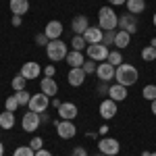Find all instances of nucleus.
Returning <instances> with one entry per match:
<instances>
[{"instance_id": "4468645a", "label": "nucleus", "mask_w": 156, "mask_h": 156, "mask_svg": "<svg viewBox=\"0 0 156 156\" xmlns=\"http://www.w3.org/2000/svg\"><path fill=\"white\" fill-rule=\"evenodd\" d=\"M87 27H90V21H87V17H85V15H77V17H73V19H71V31H73V36H83Z\"/></svg>"}, {"instance_id": "de8ad7c7", "label": "nucleus", "mask_w": 156, "mask_h": 156, "mask_svg": "<svg viewBox=\"0 0 156 156\" xmlns=\"http://www.w3.org/2000/svg\"><path fill=\"white\" fill-rule=\"evenodd\" d=\"M85 135H87L90 140H96V137H98V133H96V131H87V133H85Z\"/></svg>"}, {"instance_id": "8fccbe9b", "label": "nucleus", "mask_w": 156, "mask_h": 156, "mask_svg": "<svg viewBox=\"0 0 156 156\" xmlns=\"http://www.w3.org/2000/svg\"><path fill=\"white\" fill-rule=\"evenodd\" d=\"M150 46H154V48H156V37H152V40H150Z\"/></svg>"}, {"instance_id": "aec40b11", "label": "nucleus", "mask_w": 156, "mask_h": 156, "mask_svg": "<svg viewBox=\"0 0 156 156\" xmlns=\"http://www.w3.org/2000/svg\"><path fill=\"white\" fill-rule=\"evenodd\" d=\"M85 77H87V75L83 73V69H71L69 75H67V81H69V85H73V87H79V85H83Z\"/></svg>"}, {"instance_id": "7ed1b4c3", "label": "nucleus", "mask_w": 156, "mask_h": 156, "mask_svg": "<svg viewBox=\"0 0 156 156\" xmlns=\"http://www.w3.org/2000/svg\"><path fill=\"white\" fill-rule=\"evenodd\" d=\"M67 54H69V46H67L62 40H50V44L46 46V56H48L52 62L65 60Z\"/></svg>"}, {"instance_id": "9b49d317", "label": "nucleus", "mask_w": 156, "mask_h": 156, "mask_svg": "<svg viewBox=\"0 0 156 156\" xmlns=\"http://www.w3.org/2000/svg\"><path fill=\"white\" fill-rule=\"evenodd\" d=\"M115 71H117V67H112L110 62H100L98 65V69H96V75H98V81H112L115 79Z\"/></svg>"}, {"instance_id": "4be33fe9", "label": "nucleus", "mask_w": 156, "mask_h": 156, "mask_svg": "<svg viewBox=\"0 0 156 156\" xmlns=\"http://www.w3.org/2000/svg\"><path fill=\"white\" fill-rule=\"evenodd\" d=\"M9 6H11L12 15H21V17H23L25 12L29 11V0H11Z\"/></svg>"}, {"instance_id": "2f4dec72", "label": "nucleus", "mask_w": 156, "mask_h": 156, "mask_svg": "<svg viewBox=\"0 0 156 156\" xmlns=\"http://www.w3.org/2000/svg\"><path fill=\"white\" fill-rule=\"evenodd\" d=\"M115 36H117V29H108V31H104L102 44H104V46H115Z\"/></svg>"}, {"instance_id": "5701e85b", "label": "nucleus", "mask_w": 156, "mask_h": 156, "mask_svg": "<svg viewBox=\"0 0 156 156\" xmlns=\"http://www.w3.org/2000/svg\"><path fill=\"white\" fill-rule=\"evenodd\" d=\"M125 6H127V11L131 12V15H142L146 11V0H127L125 2Z\"/></svg>"}, {"instance_id": "49530a36", "label": "nucleus", "mask_w": 156, "mask_h": 156, "mask_svg": "<svg viewBox=\"0 0 156 156\" xmlns=\"http://www.w3.org/2000/svg\"><path fill=\"white\" fill-rule=\"evenodd\" d=\"M150 110H152V115L156 117V100H152V102H150Z\"/></svg>"}, {"instance_id": "423d86ee", "label": "nucleus", "mask_w": 156, "mask_h": 156, "mask_svg": "<svg viewBox=\"0 0 156 156\" xmlns=\"http://www.w3.org/2000/svg\"><path fill=\"white\" fill-rule=\"evenodd\" d=\"M85 52H87V58L96 60V62H104V60L108 58V46H104V44H90L87 48H85Z\"/></svg>"}, {"instance_id": "864d4df0", "label": "nucleus", "mask_w": 156, "mask_h": 156, "mask_svg": "<svg viewBox=\"0 0 156 156\" xmlns=\"http://www.w3.org/2000/svg\"><path fill=\"white\" fill-rule=\"evenodd\" d=\"M96 156H106V154H102V152H98V154Z\"/></svg>"}, {"instance_id": "37998d69", "label": "nucleus", "mask_w": 156, "mask_h": 156, "mask_svg": "<svg viewBox=\"0 0 156 156\" xmlns=\"http://www.w3.org/2000/svg\"><path fill=\"white\" fill-rule=\"evenodd\" d=\"M50 104H52V106H54V108H58V106H60V104H62V102H60L58 98L54 96V98H52V100H50Z\"/></svg>"}, {"instance_id": "ea45409f", "label": "nucleus", "mask_w": 156, "mask_h": 156, "mask_svg": "<svg viewBox=\"0 0 156 156\" xmlns=\"http://www.w3.org/2000/svg\"><path fill=\"white\" fill-rule=\"evenodd\" d=\"M21 21H23V17H21V15H12L11 23L15 25V27H19V25H21Z\"/></svg>"}, {"instance_id": "f257e3e1", "label": "nucleus", "mask_w": 156, "mask_h": 156, "mask_svg": "<svg viewBox=\"0 0 156 156\" xmlns=\"http://www.w3.org/2000/svg\"><path fill=\"white\" fill-rule=\"evenodd\" d=\"M115 79H117V83L125 85V87H129V85L137 83V79H140V71L129 65V62H123L117 67V71H115Z\"/></svg>"}, {"instance_id": "dca6fc26", "label": "nucleus", "mask_w": 156, "mask_h": 156, "mask_svg": "<svg viewBox=\"0 0 156 156\" xmlns=\"http://www.w3.org/2000/svg\"><path fill=\"white\" fill-rule=\"evenodd\" d=\"M40 92H44L46 96H56L58 94V83H56V79L54 77H44L42 81H40Z\"/></svg>"}, {"instance_id": "5fc2aeb1", "label": "nucleus", "mask_w": 156, "mask_h": 156, "mask_svg": "<svg viewBox=\"0 0 156 156\" xmlns=\"http://www.w3.org/2000/svg\"><path fill=\"white\" fill-rule=\"evenodd\" d=\"M150 156H156V152H152V154H150Z\"/></svg>"}, {"instance_id": "473e14b6", "label": "nucleus", "mask_w": 156, "mask_h": 156, "mask_svg": "<svg viewBox=\"0 0 156 156\" xmlns=\"http://www.w3.org/2000/svg\"><path fill=\"white\" fill-rule=\"evenodd\" d=\"M81 69H83L85 75H94V73H96V69H98V65H96V60L87 58V60L83 62V67H81Z\"/></svg>"}, {"instance_id": "c03bdc74", "label": "nucleus", "mask_w": 156, "mask_h": 156, "mask_svg": "<svg viewBox=\"0 0 156 156\" xmlns=\"http://www.w3.org/2000/svg\"><path fill=\"white\" fill-rule=\"evenodd\" d=\"M48 121H50V117L46 112H40V123H48Z\"/></svg>"}, {"instance_id": "4c0bfd02", "label": "nucleus", "mask_w": 156, "mask_h": 156, "mask_svg": "<svg viewBox=\"0 0 156 156\" xmlns=\"http://www.w3.org/2000/svg\"><path fill=\"white\" fill-rule=\"evenodd\" d=\"M108 90H110V85H108L106 81H100V83H98V94L106 96V94H108Z\"/></svg>"}, {"instance_id": "f8f14e48", "label": "nucleus", "mask_w": 156, "mask_h": 156, "mask_svg": "<svg viewBox=\"0 0 156 156\" xmlns=\"http://www.w3.org/2000/svg\"><path fill=\"white\" fill-rule=\"evenodd\" d=\"M77 106L73 104V102H62L58 108H56V115H58L62 121H75V117H77Z\"/></svg>"}, {"instance_id": "f03ea898", "label": "nucleus", "mask_w": 156, "mask_h": 156, "mask_svg": "<svg viewBox=\"0 0 156 156\" xmlns=\"http://www.w3.org/2000/svg\"><path fill=\"white\" fill-rule=\"evenodd\" d=\"M98 27L104 29V31L119 27V15L112 11V6H102L98 11Z\"/></svg>"}, {"instance_id": "1a4fd4ad", "label": "nucleus", "mask_w": 156, "mask_h": 156, "mask_svg": "<svg viewBox=\"0 0 156 156\" xmlns=\"http://www.w3.org/2000/svg\"><path fill=\"white\" fill-rule=\"evenodd\" d=\"M21 129L27 131V133H34L36 129H40V115L34 112V110L25 112L23 119H21Z\"/></svg>"}, {"instance_id": "58836bf2", "label": "nucleus", "mask_w": 156, "mask_h": 156, "mask_svg": "<svg viewBox=\"0 0 156 156\" xmlns=\"http://www.w3.org/2000/svg\"><path fill=\"white\" fill-rule=\"evenodd\" d=\"M54 73H56V67L54 65H46L44 67V77H54Z\"/></svg>"}, {"instance_id": "a211bd4d", "label": "nucleus", "mask_w": 156, "mask_h": 156, "mask_svg": "<svg viewBox=\"0 0 156 156\" xmlns=\"http://www.w3.org/2000/svg\"><path fill=\"white\" fill-rule=\"evenodd\" d=\"M67 65H69V69H81L85 62V56L83 52H77V50H71L69 54H67Z\"/></svg>"}, {"instance_id": "20e7f679", "label": "nucleus", "mask_w": 156, "mask_h": 156, "mask_svg": "<svg viewBox=\"0 0 156 156\" xmlns=\"http://www.w3.org/2000/svg\"><path fill=\"white\" fill-rule=\"evenodd\" d=\"M98 152H102V154H106V156H119V152H121L119 140L104 135L102 140H98Z\"/></svg>"}, {"instance_id": "a878e982", "label": "nucleus", "mask_w": 156, "mask_h": 156, "mask_svg": "<svg viewBox=\"0 0 156 156\" xmlns=\"http://www.w3.org/2000/svg\"><path fill=\"white\" fill-rule=\"evenodd\" d=\"M106 62H110L112 67H119V65H123V54H121V50H110L108 52V58H106Z\"/></svg>"}, {"instance_id": "c9c22d12", "label": "nucleus", "mask_w": 156, "mask_h": 156, "mask_svg": "<svg viewBox=\"0 0 156 156\" xmlns=\"http://www.w3.org/2000/svg\"><path fill=\"white\" fill-rule=\"evenodd\" d=\"M36 44H37V46H48V44H50V37L42 31V34H37V36H36Z\"/></svg>"}, {"instance_id": "b1692460", "label": "nucleus", "mask_w": 156, "mask_h": 156, "mask_svg": "<svg viewBox=\"0 0 156 156\" xmlns=\"http://www.w3.org/2000/svg\"><path fill=\"white\" fill-rule=\"evenodd\" d=\"M0 127L2 129H12L15 127V112H11V110L0 112Z\"/></svg>"}, {"instance_id": "0eeeda50", "label": "nucleus", "mask_w": 156, "mask_h": 156, "mask_svg": "<svg viewBox=\"0 0 156 156\" xmlns=\"http://www.w3.org/2000/svg\"><path fill=\"white\" fill-rule=\"evenodd\" d=\"M75 133H77V127L73 121H56V135L60 140H73Z\"/></svg>"}, {"instance_id": "412c9836", "label": "nucleus", "mask_w": 156, "mask_h": 156, "mask_svg": "<svg viewBox=\"0 0 156 156\" xmlns=\"http://www.w3.org/2000/svg\"><path fill=\"white\" fill-rule=\"evenodd\" d=\"M131 44V34L123 31V29H117V36H115V48L117 50H125Z\"/></svg>"}, {"instance_id": "603ef678", "label": "nucleus", "mask_w": 156, "mask_h": 156, "mask_svg": "<svg viewBox=\"0 0 156 156\" xmlns=\"http://www.w3.org/2000/svg\"><path fill=\"white\" fill-rule=\"evenodd\" d=\"M152 23H154V27H156V12H154V17H152Z\"/></svg>"}, {"instance_id": "39448f33", "label": "nucleus", "mask_w": 156, "mask_h": 156, "mask_svg": "<svg viewBox=\"0 0 156 156\" xmlns=\"http://www.w3.org/2000/svg\"><path fill=\"white\" fill-rule=\"evenodd\" d=\"M29 110H34V112H46V108L50 106V96H46L44 92H40V94H34L31 100H29Z\"/></svg>"}, {"instance_id": "ddd939ff", "label": "nucleus", "mask_w": 156, "mask_h": 156, "mask_svg": "<svg viewBox=\"0 0 156 156\" xmlns=\"http://www.w3.org/2000/svg\"><path fill=\"white\" fill-rule=\"evenodd\" d=\"M40 73H42V67H40V62H36V60L23 62V67H21V75H23L27 81H29V79H37Z\"/></svg>"}, {"instance_id": "f704fd0d", "label": "nucleus", "mask_w": 156, "mask_h": 156, "mask_svg": "<svg viewBox=\"0 0 156 156\" xmlns=\"http://www.w3.org/2000/svg\"><path fill=\"white\" fill-rule=\"evenodd\" d=\"M29 146H31V148H34V150H42V146H44V140H42V137H40V135H36V137H31V140H29Z\"/></svg>"}, {"instance_id": "a19ab883", "label": "nucleus", "mask_w": 156, "mask_h": 156, "mask_svg": "<svg viewBox=\"0 0 156 156\" xmlns=\"http://www.w3.org/2000/svg\"><path fill=\"white\" fill-rule=\"evenodd\" d=\"M108 131H110V127H108L106 123H104V125H102V127H100V129H98V133H100V135H102V137H104V135H108Z\"/></svg>"}, {"instance_id": "c85d7f7f", "label": "nucleus", "mask_w": 156, "mask_h": 156, "mask_svg": "<svg viewBox=\"0 0 156 156\" xmlns=\"http://www.w3.org/2000/svg\"><path fill=\"white\" fill-rule=\"evenodd\" d=\"M142 58H144L146 62L156 60V48H154V46H146V48L142 50Z\"/></svg>"}, {"instance_id": "09e8293b", "label": "nucleus", "mask_w": 156, "mask_h": 156, "mask_svg": "<svg viewBox=\"0 0 156 156\" xmlns=\"http://www.w3.org/2000/svg\"><path fill=\"white\" fill-rule=\"evenodd\" d=\"M0 156H4V144L0 142Z\"/></svg>"}, {"instance_id": "79ce46f5", "label": "nucleus", "mask_w": 156, "mask_h": 156, "mask_svg": "<svg viewBox=\"0 0 156 156\" xmlns=\"http://www.w3.org/2000/svg\"><path fill=\"white\" fill-rule=\"evenodd\" d=\"M127 0H108V4L110 6H121V4H125Z\"/></svg>"}, {"instance_id": "72a5a7b5", "label": "nucleus", "mask_w": 156, "mask_h": 156, "mask_svg": "<svg viewBox=\"0 0 156 156\" xmlns=\"http://www.w3.org/2000/svg\"><path fill=\"white\" fill-rule=\"evenodd\" d=\"M17 108H19V100H17V96H9V98H6V102H4V110L15 112Z\"/></svg>"}, {"instance_id": "9d476101", "label": "nucleus", "mask_w": 156, "mask_h": 156, "mask_svg": "<svg viewBox=\"0 0 156 156\" xmlns=\"http://www.w3.org/2000/svg\"><path fill=\"white\" fill-rule=\"evenodd\" d=\"M98 112H100V117H102L104 121L115 119V117H117V102H115V100H110V98H104V100L100 102Z\"/></svg>"}, {"instance_id": "e433bc0d", "label": "nucleus", "mask_w": 156, "mask_h": 156, "mask_svg": "<svg viewBox=\"0 0 156 156\" xmlns=\"http://www.w3.org/2000/svg\"><path fill=\"white\" fill-rule=\"evenodd\" d=\"M71 156H90V154H87V150H85L83 146H77V148H73Z\"/></svg>"}, {"instance_id": "6e6552de", "label": "nucleus", "mask_w": 156, "mask_h": 156, "mask_svg": "<svg viewBox=\"0 0 156 156\" xmlns=\"http://www.w3.org/2000/svg\"><path fill=\"white\" fill-rule=\"evenodd\" d=\"M117 29H123V31H127V34H135L137 31V17L131 15V12H123L119 17V27Z\"/></svg>"}, {"instance_id": "2eb2a0df", "label": "nucleus", "mask_w": 156, "mask_h": 156, "mask_svg": "<svg viewBox=\"0 0 156 156\" xmlns=\"http://www.w3.org/2000/svg\"><path fill=\"white\" fill-rule=\"evenodd\" d=\"M83 37H85V42H87V46L90 44H102V37H104V29H100V27H87L85 29V34H83Z\"/></svg>"}, {"instance_id": "6ab92c4d", "label": "nucleus", "mask_w": 156, "mask_h": 156, "mask_svg": "<svg viewBox=\"0 0 156 156\" xmlns=\"http://www.w3.org/2000/svg\"><path fill=\"white\" fill-rule=\"evenodd\" d=\"M127 96H129V94H127V87H125V85H121V83L110 85V90H108V98H110V100H115V102H123Z\"/></svg>"}, {"instance_id": "3c124183", "label": "nucleus", "mask_w": 156, "mask_h": 156, "mask_svg": "<svg viewBox=\"0 0 156 156\" xmlns=\"http://www.w3.org/2000/svg\"><path fill=\"white\" fill-rule=\"evenodd\" d=\"M152 154V152H148V150H144V152H142V156H150Z\"/></svg>"}, {"instance_id": "f3484780", "label": "nucleus", "mask_w": 156, "mask_h": 156, "mask_svg": "<svg viewBox=\"0 0 156 156\" xmlns=\"http://www.w3.org/2000/svg\"><path fill=\"white\" fill-rule=\"evenodd\" d=\"M62 31H65V27H62L60 21H48L46 27H44V34H46L50 40H60Z\"/></svg>"}, {"instance_id": "393cba45", "label": "nucleus", "mask_w": 156, "mask_h": 156, "mask_svg": "<svg viewBox=\"0 0 156 156\" xmlns=\"http://www.w3.org/2000/svg\"><path fill=\"white\" fill-rule=\"evenodd\" d=\"M71 48L77 50V52H83V50L87 48L85 37H83V36H73V37H71Z\"/></svg>"}, {"instance_id": "cd10ccee", "label": "nucleus", "mask_w": 156, "mask_h": 156, "mask_svg": "<svg viewBox=\"0 0 156 156\" xmlns=\"http://www.w3.org/2000/svg\"><path fill=\"white\" fill-rule=\"evenodd\" d=\"M12 156H36V150L31 148V146H19V148H15V152Z\"/></svg>"}, {"instance_id": "bb28decb", "label": "nucleus", "mask_w": 156, "mask_h": 156, "mask_svg": "<svg viewBox=\"0 0 156 156\" xmlns=\"http://www.w3.org/2000/svg\"><path fill=\"white\" fill-rule=\"evenodd\" d=\"M11 85H12V90H15V92H23V90H25V85H27V79H25L21 73H19L17 77H12Z\"/></svg>"}, {"instance_id": "7c9ffc66", "label": "nucleus", "mask_w": 156, "mask_h": 156, "mask_svg": "<svg viewBox=\"0 0 156 156\" xmlns=\"http://www.w3.org/2000/svg\"><path fill=\"white\" fill-rule=\"evenodd\" d=\"M15 96H17V100H19V106H27L29 100H31V94H29L27 90H23V92H15Z\"/></svg>"}, {"instance_id": "c756f323", "label": "nucleus", "mask_w": 156, "mask_h": 156, "mask_svg": "<svg viewBox=\"0 0 156 156\" xmlns=\"http://www.w3.org/2000/svg\"><path fill=\"white\" fill-rule=\"evenodd\" d=\"M142 96L148 100V102H152V100H156V85H146L144 90H142Z\"/></svg>"}, {"instance_id": "a18cd8bd", "label": "nucleus", "mask_w": 156, "mask_h": 156, "mask_svg": "<svg viewBox=\"0 0 156 156\" xmlns=\"http://www.w3.org/2000/svg\"><path fill=\"white\" fill-rule=\"evenodd\" d=\"M36 156H52V154H50L48 150H44V148H42V150H37V152H36Z\"/></svg>"}]
</instances>
